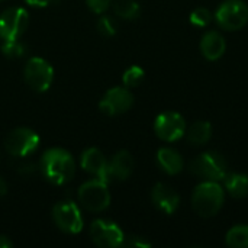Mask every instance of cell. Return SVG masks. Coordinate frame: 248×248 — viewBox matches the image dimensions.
<instances>
[{"instance_id":"15","label":"cell","mask_w":248,"mask_h":248,"mask_svg":"<svg viewBox=\"0 0 248 248\" xmlns=\"http://www.w3.org/2000/svg\"><path fill=\"white\" fill-rule=\"evenodd\" d=\"M199 46L208 61H218L227 51V41L218 31H208L202 36Z\"/></svg>"},{"instance_id":"12","label":"cell","mask_w":248,"mask_h":248,"mask_svg":"<svg viewBox=\"0 0 248 248\" xmlns=\"http://www.w3.org/2000/svg\"><path fill=\"white\" fill-rule=\"evenodd\" d=\"M134 105V96L128 87H113L109 89L99 103V109L109 115L116 116L128 112Z\"/></svg>"},{"instance_id":"20","label":"cell","mask_w":248,"mask_h":248,"mask_svg":"<svg viewBox=\"0 0 248 248\" xmlns=\"http://www.w3.org/2000/svg\"><path fill=\"white\" fill-rule=\"evenodd\" d=\"M113 12L121 19L134 20V19H137L140 16L141 7L134 0H116L113 3Z\"/></svg>"},{"instance_id":"19","label":"cell","mask_w":248,"mask_h":248,"mask_svg":"<svg viewBox=\"0 0 248 248\" xmlns=\"http://www.w3.org/2000/svg\"><path fill=\"white\" fill-rule=\"evenodd\" d=\"M187 141L192 145H205L209 142L212 137V125L208 121H196L190 125L189 129H186Z\"/></svg>"},{"instance_id":"29","label":"cell","mask_w":248,"mask_h":248,"mask_svg":"<svg viewBox=\"0 0 248 248\" xmlns=\"http://www.w3.org/2000/svg\"><path fill=\"white\" fill-rule=\"evenodd\" d=\"M35 171V166L32 163H26V164H20L19 166V173L23 176H29Z\"/></svg>"},{"instance_id":"10","label":"cell","mask_w":248,"mask_h":248,"mask_svg":"<svg viewBox=\"0 0 248 248\" xmlns=\"http://www.w3.org/2000/svg\"><path fill=\"white\" fill-rule=\"evenodd\" d=\"M29 15L22 7H9L0 15V36L7 39H19L26 31Z\"/></svg>"},{"instance_id":"16","label":"cell","mask_w":248,"mask_h":248,"mask_svg":"<svg viewBox=\"0 0 248 248\" xmlns=\"http://www.w3.org/2000/svg\"><path fill=\"white\" fill-rule=\"evenodd\" d=\"M134 171V158L128 151H119L109 161V176L116 180H126Z\"/></svg>"},{"instance_id":"17","label":"cell","mask_w":248,"mask_h":248,"mask_svg":"<svg viewBox=\"0 0 248 248\" xmlns=\"http://www.w3.org/2000/svg\"><path fill=\"white\" fill-rule=\"evenodd\" d=\"M157 161L158 166L161 167V170L170 176H176L183 170V158L180 155L179 151L169 148V147H163L158 150L157 153Z\"/></svg>"},{"instance_id":"26","label":"cell","mask_w":248,"mask_h":248,"mask_svg":"<svg viewBox=\"0 0 248 248\" xmlns=\"http://www.w3.org/2000/svg\"><path fill=\"white\" fill-rule=\"evenodd\" d=\"M113 0H86L89 9L94 13H103L110 4H112Z\"/></svg>"},{"instance_id":"25","label":"cell","mask_w":248,"mask_h":248,"mask_svg":"<svg viewBox=\"0 0 248 248\" xmlns=\"http://www.w3.org/2000/svg\"><path fill=\"white\" fill-rule=\"evenodd\" d=\"M97 31L102 36H113L116 33V25L115 20L109 16H102L97 22Z\"/></svg>"},{"instance_id":"13","label":"cell","mask_w":248,"mask_h":248,"mask_svg":"<svg viewBox=\"0 0 248 248\" xmlns=\"http://www.w3.org/2000/svg\"><path fill=\"white\" fill-rule=\"evenodd\" d=\"M80 164H81V169L84 171H87L89 174L94 176V179L103 180L106 183L109 182V179H110L109 161L105 158V155L102 154L100 150L87 148L80 158Z\"/></svg>"},{"instance_id":"5","label":"cell","mask_w":248,"mask_h":248,"mask_svg":"<svg viewBox=\"0 0 248 248\" xmlns=\"http://www.w3.org/2000/svg\"><path fill=\"white\" fill-rule=\"evenodd\" d=\"M78 201L81 206L90 212H102L110 205L108 183L99 179L83 183L78 189Z\"/></svg>"},{"instance_id":"9","label":"cell","mask_w":248,"mask_h":248,"mask_svg":"<svg viewBox=\"0 0 248 248\" xmlns=\"http://www.w3.org/2000/svg\"><path fill=\"white\" fill-rule=\"evenodd\" d=\"M54 224L67 234H78L83 228V218L78 211V206L71 202H60L52 208Z\"/></svg>"},{"instance_id":"21","label":"cell","mask_w":248,"mask_h":248,"mask_svg":"<svg viewBox=\"0 0 248 248\" xmlns=\"http://www.w3.org/2000/svg\"><path fill=\"white\" fill-rule=\"evenodd\" d=\"M225 243L231 248H248V225L232 227L227 232Z\"/></svg>"},{"instance_id":"1","label":"cell","mask_w":248,"mask_h":248,"mask_svg":"<svg viewBox=\"0 0 248 248\" xmlns=\"http://www.w3.org/2000/svg\"><path fill=\"white\" fill-rule=\"evenodd\" d=\"M39 170L49 183L61 186L73 179L76 164L68 151L62 148H49L41 157Z\"/></svg>"},{"instance_id":"28","label":"cell","mask_w":248,"mask_h":248,"mask_svg":"<svg viewBox=\"0 0 248 248\" xmlns=\"http://www.w3.org/2000/svg\"><path fill=\"white\" fill-rule=\"evenodd\" d=\"M32 7H46L51 4H55L58 0H25Z\"/></svg>"},{"instance_id":"23","label":"cell","mask_w":248,"mask_h":248,"mask_svg":"<svg viewBox=\"0 0 248 248\" xmlns=\"http://www.w3.org/2000/svg\"><path fill=\"white\" fill-rule=\"evenodd\" d=\"M145 77V73L141 67L138 65H132L129 67L125 73H124V77H122V81H124V86L125 87H137L142 83Z\"/></svg>"},{"instance_id":"14","label":"cell","mask_w":248,"mask_h":248,"mask_svg":"<svg viewBox=\"0 0 248 248\" xmlns=\"http://www.w3.org/2000/svg\"><path fill=\"white\" fill-rule=\"evenodd\" d=\"M151 201L158 211L166 215H171L177 211L180 205L179 193L166 183H157L151 192Z\"/></svg>"},{"instance_id":"8","label":"cell","mask_w":248,"mask_h":248,"mask_svg":"<svg viewBox=\"0 0 248 248\" xmlns=\"http://www.w3.org/2000/svg\"><path fill=\"white\" fill-rule=\"evenodd\" d=\"M38 145L39 137L29 128L13 129L4 141L6 151L13 157H26L32 154L38 148Z\"/></svg>"},{"instance_id":"11","label":"cell","mask_w":248,"mask_h":248,"mask_svg":"<svg viewBox=\"0 0 248 248\" xmlns=\"http://www.w3.org/2000/svg\"><path fill=\"white\" fill-rule=\"evenodd\" d=\"M90 237L97 247L116 248L122 247L125 235L122 230L109 221L96 219L90 225Z\"/></svg>"},{"instance_id":"6","label":"cell","mask_w":248,"mask_h":248,"mask_svg":"<svg viewBox=\"0 0 248 248\" xmlns=\"http://www.w3.org/2000/svg\"><path fill=\"white\" fill-rule=\"evenodd\" d=\"M23 77H25L26 84L32 90L42 93L49 89L54 80V70L48 61L39 57H35L26 62L25 70H23Z\"/></svg>"},{"instance_id":"4","label":"cell","mask_w":248,"mask_h":248,"mask_svg":"<svg viewBox=\"0 0 248 248\" xmlns=\"http://www.w3.org/2000/svg\"><path fill=\"white\" fill-rule=\"evenodd\" d=\"M214 17L224 31H240L248 23L247 3L243 0H225L219 4Z\"/></svg>"},{"instance_id":"18","label":"cell","mask_w":248,"mask_h":248,"mask_svg":"<svg viewBox=\"0 0 248 248\" xmlns=\"http://www.w3.org/2000/svg\"><path fill=\"white\" fill-rule=\"evenodd\" d=\"M224 187L235 199L248 196V176L244 173H230L224 177Z\"/></svg>"},{"instance_id":"24","label":"cell","mask_w":248,"mask_h":248,"mask_svg":"<svg viewBox=\"0 0 248 248\" xmlns=\"http://www.w3.org/2000/svg\"><path fill=\"white\" fill-rule=\"evenodd\" d=\"M189 19H190V23L192 25H195L198 28H205V26H208L212 22L214 15L206 7H198V9H195L190 13V17Z\"/></svg>"},{"instance_id":"31","label":"cell","mask_w":248,"mask_h":248,"mask_svg":"<svg viewBox=\"0 0 248 248\" xmlns=\"http://www.w3.org/2000/svg\"><path fill=\"white\" fill-rule=\"evenodd\" d=\"M6 192H7V185H6V182L0 177V196L6 195Z\"/></svg>"},{"instance_id":"2","label":"cell","mask_w":248,"mask_h":248,"mask_svg":"<svg viewBox=\"0 0 248 248\" xmlns=\"http://www.w3.org/2000/svg\"><path fill=\"white\" fill-rule=\"evenodd\" d=\"M225 190L219 182L203 180L196 186L192 195V208L202 218L215 217L224 206Z\"/></svg>"},{"instance_id":"32","label":"cell","mask_w":248,"mask_h":248,"mask_svg":"<svg viewBox=\"0 0 248 248\" xmlns=\"http://www.w3.org/2000/svg\"><path fill=\"white\" fill-rule=\"evenodd\" d=\"M0 1H3V0H0Z\"/></svg>"},{"instance_id":"22","label":"cell","mask_w":248,"mask_h":248,"mask_svg":"<svg viewBox=\"0 0 248 248\" xmlns=\"http://www.w3.org/2000/svg\"><path fill=\"white\" fill-rule=\"evenodd\" d=\"M1 52L7 58H20L26 54V46L19 39H7L1 45Z\"/></svg>"},{"instance_id":"3","label":"cell","mask_w":248,"mask_h":248,"mask_svg":"<svg viewBox=\"0 0 248 248\" xmlns=\"http://www.w3.org/2000/svg\"><path fill=\"white\" fill-rule=\"evenodd\" d=\"M190 171L202 180L221 182L227 176V161L217 151H205L192 161Z\"/></svg>"},{"instance_id":"27","label":"cell","mask_w":248,"mask_h":248,"mask_svg":"<svg viewBox=\"0 0 248 248\" xmlns=\"http://www.w3.org/2000/svg\"><path fill=\"white\" fill-rule=\"evenodd\" d=\"M122 247H134V248H150L151 243L144 240L142 237H129L124 240Z\"/></svg>"},{"instance_id":"30","label":"cell","mask_w":248,"mask_h":248,"mask_svg":"<svg viewBox=\"0 0 248 248\" xmlns=\"http://www.w3.org/2000/svg\"><path fill=\"white\" fill-rule=\"evenodd\" d=\"M12 247H13V243H12L7 237L0 235V248H12Z\"/></svg>"},{"instance_id":"7","label":"cell","mask_w":248,"mask_h":248,"mask_svg":"<svg viewBox=\"0 0 248 248\" xmlns=\"http://www.w3.org/2000/svg\"><path fill=\"white\" fill-rule=\"evenodd\" d=\"M186 121L177 112H164L155 118L154 131L161 141L176 142L186 134Z\"/></svg>"}]
</instances>
